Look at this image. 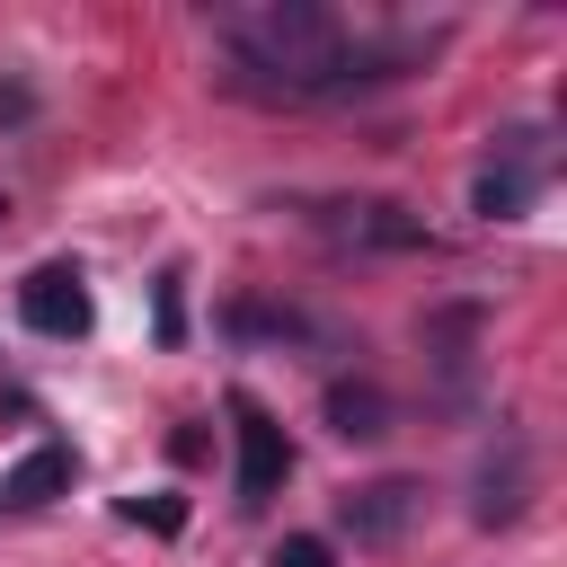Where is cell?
Wrapping results in <instances>:
<instances>
[{
  "instance_id": "obj_7",
  "label": "cell",
  "mask_w": 567,
  "mask_h": 567,
  "mask_svg": "<svg viewBox=\"0 0 567 567\" xmlns=\"http://www.w3.org/2000/svg\"><path fill=\"white\" fill-rule=\"evenodd\" d=\"M416 505H425L416 478H372V487H346V496H337V532L363 540V549H381V540H399V532L416 523Z\"/></svg>"
},
{
  "instance_id": "obj_9",
  "label": "cell",
  "mask_w": 567,
  "mask_h": 567,
  "mask_svg": "<svg viewBox=\"0 0 567 567\" xmlns=\"http://www.w3.org/2000/svg\"><path fill=\"white\" fill-rule=\"evenodd\" d=\"M319 416H328V434H337V443H381L399 408H390V390H381V381H328Z\"/></svg>"
},
{
  "instance_id": "obj_3",
  "label": "cell",
  "mask_w": 567,
  "mask_h": 567,
  "mask_svg": "<svg viewBox=\"0 0 567 567\" xmlns=\"http://www.w3.org/2000/svg\"><path fill=\"white\" fill-rule=\"evenodd\" d=\"M523 505H532V443L514 425H496V443L470 470V523L478 532H505V523H523Z\"/></svg>"
},
{
  "instance_id": "obj_4",
  "label": "cell",
  "mask_w": 567,
  "mask_h": 567,
  "mask_svg": "<svg viewBox=\"0 0 567 567\" xmlns=\"http://www.w3.org/2000/svg\"><path fill=\"white\" fill-rule=\"evenodd\" d=\"M18 319L35 328V337H89V319H97V301H89V275L71 266V257H44L27 284H18Z\"/></svg>"
},
{
  "instance_id": "obj_2",
  "label": "cell",
  "mask_w": 567,
  "mask_h": 567,
  "mask_svg": "<svg viewBox=\"0 0 567 567\" xmlns=\"http://www.w3.org/2000/svg\"><path fill=\"white\" fill-rule=\"evenodd\" d=\"M301 221L328 239V248H354V257H399V248H434L425 213L390 204V195H319L301 204Z\"/></svg>"
},
{
  "instance_id": "obj_1",
  "label": "cell",
  "mask_w": 567,
  "mask_h": 567,
  "mask_svg": "<svg viewBox=\"0 0 567 567\" xmlns=\"http://www.w3.org/2000/svg\"><path fill=\"white\" fill-rule=\"evenodd\" d=\"M213 35L230 53V89L284 97V106L363 97L434 53V35H354L328 0H248V9H221Z\"/></svg>"
},
{
  "instance_id": "obj_5",
  "label": "cell",
  "mask_w": 567,
  "mask_h": 567,
  "mask_svg": "<svg viewBox=\"0 0 567 567\" xmlns=\"http://www.w3.org/2000/svg\"><path fill=\"white\" fill-rule=\"evenodd\" d=\"M532 204H540V142L532 133H505L496 159L470 177V213L478 221H523Z\"/></svg>"
},
{
  "instance_id": "obj_11",
  "label": "cell",
  "mask_w": 567,
  "mask_h": 567,
  "mask_svg": "<svg viewBox=\"0 0 567 567\" xmlns=\"http://www.w3.org/2000/svg\"><path fill=\"white\" fill-rule=\"evenodd\" d=\"M124 514H133V523H159V532H177V505H168V496H151V505H142V496H133V505H124Z\"/></svg>"
},
{
  "instance_id": "obj_6",
  "label": "cell",
  "mask_w": 567,
  "mask_h": 567,
  "mask_svg": "<svg viewBox=\"0 0 567 567\" xmlns=\"http://www.w3.org/2000/svg\"><path fill=\"white\" fill-rule=\"evenodd\" d=\"M230 434H239V470H230V478H239V505H266V496L292 478V443H284V425H275L248 390L230 399Z\"/></svg>"
},
{
  "instance_id": "obj_8",
  "label": "cell",
  "mask_w": 567,
  "mask_h": 567,
  "mask_svg": "<svg viewBox=\"0 0 567 567\" xmlns=\"http://www.w3.org/2000/svg\"><path fill=\"white\" fill-rule=\"evenodd\" d=\"M71 478H80V452H71L62 434H44V443H27V452L0 470V514H35V505L71 496Z\"/></svg>"
},
{
  "instance_id": "obj_10",
  "label": "cell",
  "mask_w": 567,
  "mask_h": 567,
  "mask_svg": "<svg viewBox=\"0 0 567 567\" xmlns=\"http://www.w3.org/2000/svg\"><path fill=\"white\" fill-rule=\"evenodd\" d=\"M275 567H337V558H328V540H319V532H292V540L275 549Z\"/></svg>"
}]
</instances>
